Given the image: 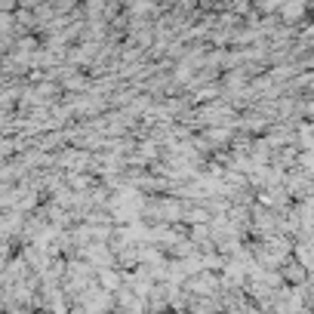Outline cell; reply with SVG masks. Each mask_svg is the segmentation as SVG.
Returning <instances> with one entry per match:
<instances>
[{
    "label": "cell",
    "mask_w": 314,
    "mask_h": 314,
    "mask_svg": "<svg viewBox=\"0 0 314 314\" xmlns=\"http://www.w3.org/2000/svg\"><path fill=\"white\" fill-rule=\"evenodd\" d=\"M299 13H302V0H296V4H290V7H286V19H296Z\"/></svg>",
    "instance_id": "6da1fadb"
}]
</instances>
